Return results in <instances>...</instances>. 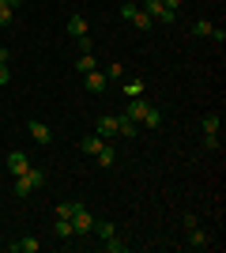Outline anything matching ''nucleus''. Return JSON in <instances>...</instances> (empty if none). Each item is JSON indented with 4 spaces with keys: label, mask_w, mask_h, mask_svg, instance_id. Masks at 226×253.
I'll list each match as a JSON object with an SVG mask.
<instances>
[{
    "label": "nucleus",
    "mask_w": 226,
    "mask_h": 253,
    "mask_svg": "<svg viewBox=\"0 0 226 253\" xmlns=\"http://www.w3.org/2000/svg\"><path fill=\"white\" fill-rule=\"evenodd\" d=\"M42 185H45V170H42V167H27L19 178H15V185H11V189H15V197H27V193L42 189Z\"/></svg>",
    "instance_id": "1"
},
{
    "label": "nucleus",
    "mask_w": 226,
    "mask_h": 253,
    "mask_svg": "<svg viewBox=\"0 0 226 253\" xmlns=\"http://www.w3.org/2000/svg\"><path fill=\"white\" fill-rule=\"evenodd\" d=\"M121 15H125L132 27H140V31H151V27H155V19H151L140 4H125V8H121Z\"/></svg>",
    "instance_id": "2"
},
{
    "label": "nucleus",
    "mask_w": 226,
    "mask_h": 253,
    "mask_svg": "<svg viewBox=\"0 0 226 253\" xmlns=\"http://www.w3.org/2000/svg\"><path fill=\"white\" fill-rule=\"evenodd\" d=\"M140 8L147 11V15H151L155 23H173V19H177V11H170L166 4H162V0H143Z\"/></svg>",
    "instance_id": "3"
},
{
    "label": "nucleus",
    "mask_w": 226,
    "mask_h": 253,
    "mask_svg": "<svg viewBox=\"0 0 226 253\" xmlns=\"http://www.w3.org/2000/svg\"><path fill=\"white\" fill-rule=\"evenodd\" d=\"M72 227H75V238H79V234H91V227H95V211L87 208V204H79L75 215H72Z\"/></svg>",
    "instance_id": "4"
},
{
    "label": "nucleus",
    "mask_w": 226,
    "mask_h": 253,
    "mask_svg": "<svg viewBox=\"0 0 226 253\" xmlns=\"http://www.w3.org/2000/svg\"><path fill=\"white\" fill-rule=\"evenodd\" d=\"M106 84H109L106 72H98V68H95V72H83V87H87V91H98V95H102Z\"/></svg>",
    "instance_id": "5"
},
{
    "label": "nucleus",
    "mask_w": 226,
    "mask_h": 253,
    "mask_svg": "<svg viewBox=\"0 0 226 253\" xmlns=\"http://www.w3.org/2000/svg\"><path fill=\"white\" fill-rule=\"evenodd\" d=\"M27 167H31V159L23 155V151H8V170H11V178H19Z\"/></svg>",
    "instance_id": "6"
},
{
    "label": "nucleus",
    "mask_w": 226,
    "mask_h": 253,
    "mask_svg": "<svg viewBox=\"0 0 226 253\" xmlns=\"http://www.w3.org/2000/svg\"><path fill=\"white\" fill-rule=\"evenodd\" d=\"M27 132H31L38 144H49V140H53V128L45 125V121H31V125H27Z\"/></svg>",
    "instance_id": "7"
},
{
    "label": "nucleus",
    "mask_w": 226,
    "mask_h": 253,
    "mask_svg": "<svg viewBox=\"0 0 226 253\" xmlns=\"http://www.w3.org/2000/svg\"><path fill=\"white\" fill-rule=\"evenodd\" d=\"M151 110V102H143V98H129V121H143V114Z\"/></svg>",
    "instance_id": "8"
},
{
    "label": "nucleus",
    "mask_w": 226,
    "mask_h": 253,
    "mask_svg": "<svg viewBox=\"0 0 226 253\" xmlns=\"http://www.w3.org/2000/svg\"><path fill=\"white\" fill-rule=\"evenodd\" d=\"M53 234L61 238V242H68V238H75V227H72V219H61L57 215V223H53Z\"/></svg>",
    "instance_id": "9"
},
{
    "label": "nucleus",
    "mask_w": 226,
    "mask_h": 253,
    "mask_svg": "<svg viewBox=\"0 0 226 253\" xmlns=\"http://www.w3.org/2000/svg\"><path fill=\"white\" fill-rule=\"evenodd\" d=\"M189 246H193V250H207V246H211L207 231H200V227H189Z\"/></svg>",
    "instance_id": "10"
},
{
    "label": "nucleus",
    "mask_w": 226,
    "mask_h": 253,
    "mask_svg": "<svg viewBox=\"0 0 226 253\" xmlns=\"http://www.w3.org/2000/svg\"><path fill=\"white\" fill-rule=\"evenodd\" d=\"M98 136L106 140V136H117V117L106 114V117H98Z\"/></svg>",
    "instance_id": "11"
},
{
    "label": "nucleus",
    "mask_w": 226,
    "mask_h": 253,
    "mask_svg": "<svg viewBox=\"0 0 226 253\" xmlns=\"http://www.w3.org/2000/svg\"><path fill=\"white\" fill-rule=\"evenodd\" d=\"M15 8H19V0H0V27H8L15 19Z\"/></svg>",
    "instance_id": "12"
},
{
    "label": "nucleus",
    "mask_w": 226,
    "mask_h": 253,
    "mask_svg": "<svg viewBox=\"0 0 226 253\" xmlns=\"http://www.w3.org/2000/svg\"><path fill=\"white\" fill-rule=\"evenodd\" d=\"M8 250H15V253H38V238L27 234V238H19V242H11Z\"/></svg>",
    "instance_id": "13"
},
{
    "label": "nucleus",
    "mask_w": 226,
    "mask_h": 253,
    "mask_svg": "<svg viewBox=\"0 0 226 253\" xmlns=\"http://www.w3.org/2000/svg\"><path fill=\"white\" fill-rule=\"evenodd\" d=\"M95 159H98V167H113V163H117V151H113V144H102Z\"/></svg>",
    "instance_id": "14"
},
{
    "label": "nucleus",
    "mask_w": 226,
    "mask_h": 253,
    "mask_svg": "<svg viewBox=\"0 0 226 253\" xmlns=\"http://www.w3.org/2000/svg\"><path fill=\"white\" fill-rule=\"evenodd\" d=\"M68 34H72V38H87V19L83 15H72V19H68Z\"/></svg>",
    "instance_id": "15"
},
{
    "label": "nucleus",
    "mask_w": 226,
    "mask_h": 253,
    "mask_svg": "<svg viewBox=\"0 0 226 253\" xmlns=\"http://www.w3.org/2000/svg\"><path fill=\"white\" fill-rule=\"evenodd\" d=\"M91 231L106 242V238H113V234H117V227H113V223H106V219H95V227H91Z\"/></svg>",
    "instance_id": "16"
},
{
    "label": "nucleus",
    "mask_w": 226,
    "mask_h": 253,
    "mask_svg": "<svg viewBox=\"0 0 226 253\" xmlns=\"http://www.w3.org/2000/svg\"><path fill=\"white\" fill-rule=\"evenodd\" d=\"M75 68H79V72H95V68H98L95 53H79V57H75Z\"/></svg>",
    "instance_id": "17"
},
{
    "label": "nucleus",
    "mask_w": 226,
    "mask_h": 253,
    "mask_svg": "<svg viewBox=\"0 0 226 253\" xmlns=\"http://www.w3.org/2000/svg\"><path fill=\"white\" fill-rule=\"evenodd\" d=\"M102 144H106V140H102V136L95 132V136H83V144H79V148H83L87 155H98V148H102Z\"/></svg>",
    "instance_id": "18"
},
{
    "label": "nucleus",
    "mask_w": 226,
    "mask_h": 253,
    "mask_svg": "<svg viewBox=\"0 0 226 253\" xmlns=\"http://www.w3.org/2000/svg\"><path fill=\"white\" fill-rule=\"evenodd\" d=\"M189 31H193L196 38H211V31H215V27H211V23H207V19H196L193 27H189Z\"/></svg>",
    "instance_id": "19"
},
{
    "label": "nucleus",
    "mask_w": 226,
    "mask_h": 253,
    "mask_svg": "<svg viewBox=\"0 0 226 253\" xmlns=\"http://www.w3.org/2000/svg\"><path fill=\"white\" fill-rule=\"evenodd\" d=\"M117 136H136V121H129V117H117Z\"/></svg>",
    "instance_id": "20"
},
{
    "label": "nucleus",
    "mask_w": 226,
    "mask_h": 253,
    "mask_svg": "<svg viewBox=\"0 0 226 253\" xmlns=\"http://www.w3.org/2000/svg\"><path fill=\"white\" fill-rule=\"evenodd\" d=\"M125 98H143V80H129L125 84Z\"/></svg>",
    "instance_id": "21"
},
{
    "label": "nucleus",
    "mask_w": 226,
    "mask_h": 253,
    "mask_svg": "<svg viewBox=\"0 0 226 253\" xmlns=\"http://www.w3.org/2000/svg\"><path fill=\"white\" fill-rule=\"evenodd\" d=\"M79 204H83V201H65V204H61V208H57V215H61V219H72Z\"/></svg>",
    "instance_id": "22"
},
{
    "label": "nucleus",
    "mask_w": 226,
    "mask_h": 253,
    "mask_svg": "<svg viewBox=\"0 0 226 253\" xmlns=\"http://www.w3.org/2000/svg\"><path fill=\"white\" fill-rule=\"evenodd\" d=\"M11 80V68H8V49H0V87Z\"/></svg>",
    "instance_id": "23"
},
{
    "label": "nucleus",
    "mask_w": 226,
    "mask_h": 253,
    "mask_svg": "<svg viewBox=\"0 0 226 253\" xmlns=\"http://www.w3.org/2000/svg\"><path fill=\"white\" fill-rule=\"evenodd\" d=\"M143 125H147V128H159V125H162V114L155 110V106H151L147 114H143Z\"/></svg>",
    "instance_id": "24"
},
{
    "label": "nucleus",
    "mask_w": 226,
    "mask_h": 253,
    "mask_svg": "<svg viewBox=\"0 0 226 253\" xmlns=\"http://www.w3.org/2000/svg\"><path fill=\"white\" fill-rule=\"evenodd\" d=\"M204 132H219V114H207L204 117Z\"/></svg>",
    "instance_id": "25"
},
{
    "label": "nucleus",
    "mask_w": 226,
    "mask_h": 253,
    "mask_svg": "<svg viewBox=\"0 0 226 253\" xmlns=\"http://www.w3.org/2000/svg\"><path fill=\"white\" fill-rule=\"evenodd\" d=\"M204 148L207 151H219V132H204Z\"/></svg>",
    "instance_id": "26"
},
{
    "label": "nucleus",
    "mask_w": 226,
    "mask_h": 253,
    "mask_svg": "<svg viewBox=\"0 0 226 253\" xmlns=\"http://www.w3.org/2000/svg\"><path fill=\"white\" fill-rule=\"evenodd\" d=\"M106 250H109V253H125V242L113 234V238H106Z\"/></svg>",
    "instance_id": "27"
},
{
    "label": "nucleus",
    "mask_w": 226,
    "mask_h": 253,
    "mask_svg": "<svg viewBox=\"0 0 226 253\" xmlns=\"http://www.w3.org/2000/svg\"><path fill=\"white\" fill-rule=\"evenodd\" d=\"M121 72H125V68H121V64L113 61V64H109V68H106V80H121Z\"/></svg>",
    "instance_id": "28"
},
{
    "label": "nucleus",
    "mask_w": 226,
    "mask_h": 253,
    "mask_svg": "<svg viewBox=\"0 0 226 253\" xmlns=\"http://www.w3.org/2000/svg\"><path fill=\"white\" fill-rule=\"evenodd\" d=\"M162 4H166L170 11H177V8H181V0H162Z\"/></svg>",
    "instance_id": "29"
}]
</instances>
